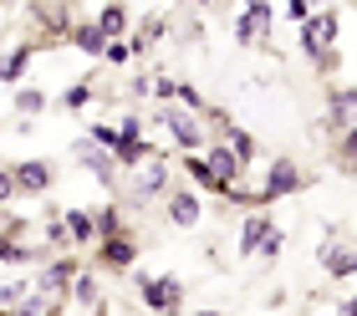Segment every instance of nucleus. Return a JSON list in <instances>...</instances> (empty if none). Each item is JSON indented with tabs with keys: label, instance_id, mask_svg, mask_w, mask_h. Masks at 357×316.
Returning a JSON list of instances; mask_svg holds the SVG:
<instances>
[{
	"label": "nucleus",
	"instance_id": "nucleus-5",
	"mask_svg": "<svg viewBox=\"0 0 357 316\" xmlns=\"http://www.w3.org/2000/svg\"><path fill=\"white\" fill-rule=\"evenodd\" d=\"M82 276V265L72 260V250L67 255H56L52 265L41 271V280H36V296H46V301H67V286Z\"/></svg>",
	"mask_w": 357,
	"mask_h": 316
},
{
	"label": "nucleus",
	"instance_id": "nucleus-12",
	"mask_svg": "<svg viewBox=\"0 0 357 316\" xmlns=\"http://www.w3.org/2000/svg\"><path fill=\"white\" fill-rule=\"evenodd\" d=\"M36 61V41H15L6 57H0V82H21Z\"/></svg>",
	"mask_w": 357,
	"mask_h": 316
},
{
	"label": "nucleus",
	"instance_id": "nucleus-19",
	"mask_svg": "<svg viewBox=\"0 0 357 316\" xmlns=\"http://www.w3.org/2000/svg\"><path fill=\"white\" fill-rule=\"evenodd\" d=\"M184 174H189V184H194V189H209V194H220V184H215V174H209L204 153H184Z\"/></svg>",
	"mask_w": 357,
	"mask_h": 316
},
{
	"label": "nucleus",
	"instance_id": "nucleus-28",
	"mask_svg": "<svg viewBox=\"0 0 357 316\" xmlns=\"http://www.w3.org/2000/svg\"><path fill=\"white\" fill-rule=\"evenodd\" d=\"M286 15H291V21H296V26H301L306 15H312V6H306V0H291V6H286Z\"/></svg>",
	"mask_w": 357,
	"mask_h": 316
},
{
	"label": "nucleus",
	"instance_id": "nucleus-20",
	"mask_svg": "<svg viewBox=\"0 0 357 316\" xmlns=\"http://www.w3.org/2000/svg\"><path fill=\"white\" fill-rule=\"evenodd\" d=\"M72 301H82V306H102V291H97V276L92 271H82L72 280Z\"/></svg>",
	"mask_w": 357,
	"mask_h": 316
},
{
	"label": "nucleus",
	"instance_id": "nucleus-32",
	"mask_svg": "<svg viewBox=\"0 0 357 316\" xmlns=\"http://www.w3.org/2000/svg\"><path fill=\"white\" fill-rule=\"evenodd\" d=\"M342 306H352V311H357V296H352V301H342Z\"/></svg>",
	"mask_w": 357,
	"mask_h": 316
},
{
	"label": "nucleus",
	"instance_id": "nucleus-25",
	"mask_svg": "<svg viewBox=\"0 0 357 316\" xmlns=\"http://www.w3.org/2000/svg\"><path fill=\"white\" fill-rule=\"evenodd\" d=\"M87 103H92V87H87V82H77V87L61 92V107H87Z\"/></svg>",
	"mask_w": 357,
	"mask_h": 316
},
{
	"label": "nucleus",
	"instance_id": "nucleus-10",
	"mask_svg": "<svg viewBox=\"0 0 357 316\" xmlns=\"http://www.w3.org/2000/svg\"><path fill=\"white\" fill-rule=\"evenodd\" d=\"M327 123H332L337 133L357 123V87H332V92H327Z\"/></svg>",
	"mask_w": 357,
	"mask_h": 316
},
{
	"label": "nucleus",
	"instance_id": "nucleus-26",
	"mask_svg": "<svg viewBox=\"0 0 357 316\" xmlns=\"http://www.w3.org/2000/svg\"><path fill=\"white\" fill-rule=\"evenodd\" d=\"M15 199V179H10V169H0V209H6Z\"/></svg>",
	"mask_w": 357,
	"mask_h": 316
},
{
	"label": "nucleus",
	"instance_id": "nucleus-17",
	"mask_svg": "<svg viewBox=\"0 0 357 316\" xmlns=\"http://www.w3.org/2000/svg\"><path fill=\"white\" fill-rule=\"evenodd\" d=\"M77 158L87 163V174L97 179V184H112V158L102 153V148H92V143H82V148H77Z\"/></svg>",
	"mask_w": 357,
	"mask_h": 316
},
{
	"label": "nucleus",
	"instance_id": "nucleus-6",
	"mask_svg": "<svg viewBox=\"0 0 357 316\" xmlns=\"http://www.w3.org/2000/svg\"><path fill=\"white\" fill-rule=\"evenodd\" d=\"M138 250H143V245L123 230V235L97 240V265H102V271H133V265H138Z\"/></svg>",
	"mask_w": 357,
	"mask_h": 316
},
{
	"label": "nucleus",
	"instance_id": "nucleus-15",
	"mask_svg": "<svg viewBox=\"0 0 357 316\" xmlns=\"http://www.w3.org/2000/svg\"><path fill=\"white\" fill-rule=\"evenodd\" d=\"M61 225H67V240L72 245H97V225H92V214L87 209H61Z\"/></svg>",
	"mask_w": 357,
	"mask_h": 316
},
{
	"label": "nucleus",
	"instance_id": "nucleus-11",
	"mask_svg": "<svg viewBox=\"0 0 357 316\" xmlns=\"http://www.w3.org/2000/svg\"><path fill=\"white\" fill-rule=\"evenodd\" d=\"M199 214H204V199L194 194V189H174L169 194V220L178 230H194V225H199Z\"/></svg>",
	"mask_w": 357,
	"mask_h": 316
},
{
	"label": "nucleus",
	"instance_id": "nucleus-3",
	"mask_svg": "<svg viewBox=\"0 0 357 316\" xmlns=\"http://www.w3.org/2000/svg\"><path fill=\"white\" fill-rule=\"evenodd\" d=\"M184 291H189V286H184L174 271H164V276H138V301L149 306L153 316H178Z\"/></svg>",
	"mask_w": 357,
	"mask_h": 316
},
{
	"label": "nucleus",
	"instance_id": "nucleus-1",
	"mask_svg": "<svg viewBox=\"0 0 357 316\" xmlns=\"http://www.w3.org/2000/svg\"><path fill=\"white\" fill-rule=\"evenodd\" d=\"M337 31H342V10H312L301 21V52L312 57L317 72H337Z\"/></svg>",
	"mask_w": 357,
	"mask_h": 316
},
{
	"label": "nucleus",
	"instance_id": "nucleus-13",
	"mask_svg": "<svg viewBox=\"0 0 357 316\" xmlns=\"http://www.w3.org/2000/svg\"><path fill=\"white\" fill-rule=\"evenodd\" d=\"M220 143H225V148L235 153V163H240V169H250V163H255V138H250L245 128L225 123V128H220Z\"/></svg>",
	"mask_w": 357,
	"mask_h": 316
},
{
	"label": "nucleus",
	"instance_id": "nucleus-16",
	"mask_svg": "<svg viewBox=\"0 0 357 316\" xmlns=\"http://www.w3.org/2000/svg\"><path fill=\"white\" fill-rule=\"evenodd\" d=\"M97 31H102L107 41H123V31H128V6H102L97 10V21H92Z\"/></svg>",
	"mask_w": 357,
	"mask_h": 316
},
{
	"label": "nucleus",
	"instance_id": "nucleus-9",
	"mask_svg": "<svg viewBox=\"0 0 357 316\" xmlns=\"http://www.w3.org/2000/svg\"><path fill=\"white\" fill-rule=\"evenodd\" d=\"M10 179H15V194H46L52 179H56V169L46 158H31V163H15Z\"/></svg>",
	"mask_w": 357,
	"mask_h": 316
},
{
	"label": "nucleus",
	"instance_id": "nucleus-33",
	"mask_svg": "<svg viewBox=\"0 0 357 316\" xmlns=\"http://www.w3.org/2000/svg\"><path fill=\"white\" fill-rule=\"evenodd\" d=\"M97 316H107V306H97Z\"/></svg>",
	"mask_w": 357,
	"mask_h": 316
},
{
	"label": "nucleus",
	"instance_id": "nucleus-29",
	"mask_svg": "<svg viewBox=\"0 0 357 316\" xmlns=\"http://www.w3.org/2000/svg\"><path fill=\"white\" fill-rule=\"evenodd\" d=\"M281 245H286V235H281V230H275V235L266 240V250H261V255H266V260H275V255H281Z\"/></svg>",
	"mask_w": 357,
	"mask_h": 316
},
{
	"label": "nucleus",
	"instance_id": "nucleus-7",
	"mask_svg": "<svg viewBox=\"0 0 357 316\" xmlns=\"http://www.w3.org/2000/svg\"><path fill=\"white\" fill-rule=\"evenodd\" d=\"M317 260H321V271H327L332 280H352L357 276V245L327 240V245H317Z\"/></svg>",
	"mask_w": 357,
	"mask_h": 316
},
{
	"label": "nucleus",
	"instance_id": "nucleus-24",
	"mask_svg": "<svg viewBox=\"0 0 357 316\" xmlns=\"http://www.w3.org/2000/svg\"><path fill=\"white\" fill-rule=\"evenodd\" d=\"M46 107V92H36V87H26V92H15V112L21 118H36V112Z\"/></svg>",
	"mask_w": 357,
	"mask_h": 316
},
{
	"label": "nucleus",
	"instance_id": "nucleus-2",
	"mask_svg": "<svg viewBox=\"0 0 357 316\" xmlns=\"http://www.w3.org/2000/svg\"><path fill=\"white\" fill-rule=\"evenodd\" d=\"M312 179H306V169L296 158H271L266 163V179H261V189H255V204H281V199H291V194H301Z\"/></svg>",
	"mask_w": 357,
	"mask_h": 316
},
{
	"label": "nucleus",
	"instance_id": "nucleus-27",
	"mask_svg": "<svg viewBox=\"0 0 357 316\" xmlns=\"http://www.w3.org/2000/svg\"><path fill=\"white\" fill-rule=\"evenodd\" d=\"M102 61H112V66H123L128 61V41H107V57Z\"/></svg>",
	"mask_w": 357,
	"mask_h": 316
},
{
	"label": "nucleus",
	"instance_id": "nucleus-30",
	"mask_svg": "<svg viewBox=\"0 0 357 316\" xmlns=\"http://www.w3.org/2000/svg\"><path fill=\"white\" fill-rule=\"evenodd\" d=\"M337 316H357V311H352V306H337Z\"/></svg>",
	"mask_w": 357,
	"mask_h": 316
},
{
	"label": "nucleus",
	"instance_id": "nucleus-14",
	"mask_svg": "<svg viewBox=\"0 0 357 316\" xmlns=\"http://www.w3.org/2000/svg\"><path fill=\"white\" fill-rule=\"evenodd\" d=\"M67 41L77 46V52H87V57H97V61L107 57V36H102V31H97L92 21H77V26L67 31Z\"/></svg>",
	"mask_w": 357,
	"mask_h": 316
},
{
	"label": "nucleus",
	"instance_id": "nucleus-18",
	"mask_svg": "<svg viewBox=\"0 0 357 316\" xmlns=\"http://www.w3.org/2000/svg\"><path fill=\"white\" fill-rule=\"evenodd\" d=\"M164 189H169V163H164V158L143 163V174H138V194H164Z\"/></svg>",
	"mask_w": 357,
	"mask_h": 316
},
{
	"label": "nucleus",
	"instance_id": "nucleus-8",
	"mask_svg": "<svg viewBox=\"0 0 357 316\" xmlns=\"http://www.w3.org/2000/svg\"><path fill=\"white\" fill-rule=\"evenodd\" d=\"M271 235H275V220H271L266 209H250L245 225H240V245H235V250H240V255H261Z\"/></svg>",
	"mask_w": 357,
	"mask_h": 316
},
{
	"label": "nucleus",
	"instance_id": "nucleus-31",
	"mask_svg": "<svg viewBox=\"0 0 357 316\" xmlns=\"http://www.w3.org/2000/svg\"><path fill=\"white\" fill-rule=\"evenodd\" d=\"M194 316H225V311H194Z\"/></svg>",
	"mask_w": 357,
	"mask_h": 316
},
{
	"label": "nucleus",
	"instance_id": "nucleus-23",
	"mask_svg": "<svg viewBox=\"0 0 357 316\" xmlns=\"http://www.w3.org/2000/svg\"><path fill=\"white\" fill-rule=\"evenodd\" d=\"M92 225H97V240H107V235H123V214L112 209V204H102L92 214Z\"/></svg>",
	"mask_w": 357,
	"mask_h": 316
},
{
	"label": "nucleus",
	"instance_id": "nucleus-21",
	"mask_svg": "<svg viewBox=\"0 0 357 316\" xmlns=\"http://www.w3.org/2000/svg\"><path fill=\"white\" fill-rule=\"evenodd\" d=\"M31 260H36L31 245H15L10 235H0V265H31Z\"/></svg>",
	"mask_w": 357,
	"mask_h": 316
},
{
	"label": "nucleus",
	"instance_id": "nucleus-22",
	"mask_svg": "<svg viewBox=\"0 0 357 316\" xmlns=\"http://www.w3.org/2000/svg\"><path fill=\"white\" fill-rule=\"evenodd\" d=\"M337 163H342V169H357V123L337 133Z\"/></svg>",
	"mask_w": 357,
	"mask_h": 316
},
{
	"label": "nucleus",
	"instance_id": "nucleus-4",
	"mask_svg": "<svg viewBox=\"0 0 357 316\" xmlns=\"http://www.w3.org/2000/svg\"><path fill=\"white\" fill-rule=\"evenodd\" d=\"M153 123H164V133H169L178 148H184V153H204V143H209V138H204V123L194 118V112L158 107V112H153Z\"/></svg>",
	"mask_w": 357,
	"mask_h": 316
}]
</instances>
